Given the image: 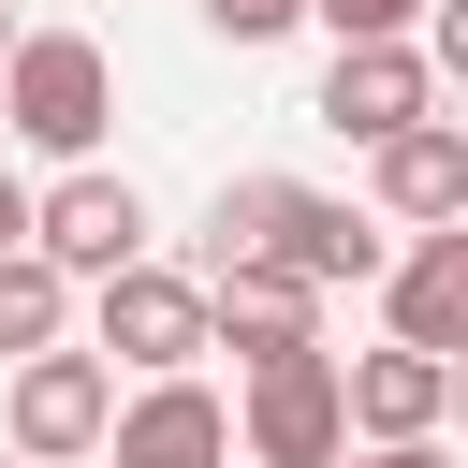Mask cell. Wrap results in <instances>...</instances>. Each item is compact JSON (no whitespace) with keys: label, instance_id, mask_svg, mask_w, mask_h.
I'll return each instance as SVG.
<instances>
[{"label":"cell","instance_id":"obj_11","mask_svg":"<svg viewBox=\"0 0 468 468\" xmlns=\"http://www.w3.org/2000/svg\"><path fill=\"white\" fill-rule=\"evenodd\" d=\"M439 410H453V366L439 351H351V439L366 453H395V439H439Z\"/></svg>","mask_w":468,"mask_h":468},{"label":"cell","instance_id":"obj_20","mask_svg":"<svg viewBox=\"0 0 468 468\" xmlns=\"http://www.w3.org/2000/svg\"><path fill=\"white\" fill-rule=\"evenodd\" d=\"M0 468H29V453H0Z\"/></svg>","mask_w":468,"mask_h":468},{"label":"cell","instance_id":"obj_18","mask_svg":"<svg viewBox=\"0 0 468 468\" xmlns=\"http://www.w3.org/2000/svg\"><path fill=\"white\" fill-rule=\"evenodd\" d=\"M0 249H29V190H15V161H0Z\"/></svg>","mask_w":468,"mask_h":468},{"label":"cell","instance_id":"obj_19","mask_svg":"<svg viewBox=\"0 0 468 468\" xmlns=\"http://www.w3.org/2000/svg\"><path fill=\"white\" fill-rule=\"evenodd\" d=\"M0 58H15V0H0Z\"/></svg>","mask_w":468,"mask_h":468},{"label":"cell","instance_id":"obj_15","mask_svg":"<svg viewBox=\"0 0 468 468\" xmlns=\"http://www.w3.org/2000/svg\"><path fill=\"white\" fill-rule=\"evenodd\" d=\"M292 15H307V0H205V29H219V44H278Z\"/></svg>","mask_w":468,"mask_h":468},{"label":"cell","instance_id":"obj_3","mask_svg":"<svg viewBox=\"0 0 468 468\" xmlns=\"http://www.w3.org/2000/svg\"><path fill=\"white\" fill-rule=\"evenodd\" d=\"M234 453H249V468H336V453H351V351H278V366H249Z\"/></svg>","mask_w":468,"mask_h":468},{"label":"cell","instance_id":"obj_13","mask_svg":"<svg viewBox=\"0 0 468 468\" xmlns=\"http://www.w3.org/2000/svg\"><path fill=\"white\" fill-rule=\"evenodd\" d=\"M29 351H73V278L44 249H0V366H29Z\"/></svg>","mask_w":468,"mask_h":468},{"label":"cell","instance_id":"obj_5","mask_svg":"<svg viewBox=\"0 0 468 468\" xmlns=\"http://www.w3.org/2000/svg\"><path fill=\"white\" fill-rule=\"evenodd\" d=\"M88 351H102V366H146V380H190V351H219V336H205V278L117 263V278L88 292Z\"/></svg>","mask_w":468,"mask_h":468},{"label":"cell","instance_id":"obj_9","mask_svg":"<svg viewBox=\"0 0 468 468\" xmlns=\"http://www.w3.org/2000/svg\"><path fill=\"white\" fill-rule=\"evenodd\" d=\"M380 307H395V351H439V366L468 380V219H453V234H424V249H395Z\"/></svg>","mask_w":468,"mask_h":468},{"label":"cell","instance_id":"obj_2","mask_svg":"<svg viewBox=\"0 0 468 468\" xmlns=\"http://www.w3.org/2000/svg\"><path fill=\"white\" fill-rule=\"evenodd\" d=\"M0 117H15L44 161H88L102 117H117V58H102L88 29H15V58H0Z\"/></svg>","mask_w":468,"mask_h":468},{"label":"cell","instance_id":"obj_17","mask_svg":"<svg viewBox=\"0 0 468 468\" xmlns=\"http://www.w3.org/2000/svg\"><path fill=\"white\" fill-rule=\"evenodd\" d=\"M336 468H453L439 439H395V453H336Z\"/></svg>","mask_w":468,"mask_h":468},{"label":"cell","instance_id":"obj_10","mask_svg":"<svg viewBox=\"0 0 468 468\" xmlns=\"http://www.w3.org/2000/svg\"><path fill=\"white\" fill-rule=\"evenodd\" d=\"M102 453H117V468H234V410H219L205 380H146Z\"/></svg>","mask_w":468,"mask_h":468},{"label":"cell","instance_id":"obj_4","mask_svg":"<svg viewBox=\"0 0 468 468\" xmlns=\"http://www.w3.org/2000/svg\"><path fill=\"white\" fill-rule=\"evenodd\" d=\"M102 439H117V366H102V351H29V366L0 380V453L73 468V453H102Z\"/></svg>","mask_w":468,"mask_h":468},{"label":"cell","instance_id":"obj_12","mask_svg":"<svg viewBox=\"0 0 468 468\" xmlns=\"http://www.w3.org/2000/svg\"><path fill=\"white\" fill-rule=\"evenodd\" d=\"M380 205L424 219V234H453V219H468V132H453V117L395 132V146H380Z\"/></svg>","mask_w":468,"mask_h":468},{"label":"cell","instance_id":"obj_16","mask_svg":"<svg viewBox=\"0 0 468 468\" xmlns=\"http://www.w3.org/2000/svg\"><path fill=\"white\" fill-rule=\"evenodd\" d=\"M424 58H439V73L468 88V0H439V15H424Z\"/></svg>","mask_w":468,"mask_h":468},{"label":"cell","instance_id":"obj_1","mask_svg":"<svg viewBox=\"0 0 468 468\" xmlns=\"http://www.w3.org/2000/svg\"><path fill=\"white\" fill-rule=\"evenodd\" d=\"M219 263H292L307 292L395 278L380 219H351L336 190H292V176H219V205H205V278H219Z\"/></svg>","mask_w":468,"mask_h":468},{"label":"cell","instance_id":"obj_6","mask_svg":"<svg viewBox=\"0 0 468 468\" xmlns=\"http://www.w3.org/2000/svg\"><path fill=\"white\" fill-rule=\"evenodd\" d=\"M29 249L58 263V278H117V263H146V190L132 176H102V161H73L58 190H29Z\"/></svg>","mask_w":468,"mask_h":468},{"label":"cell","instance_id":"obj_14","mask_svg":"<svg viewBox=\"0 0 468 468\" xmlns=\"http://www.w3.org/2000/svg\"><path fill=\"white\" fill-rule=\"evenodd\" d=\"M307 15H322L336 44H410V29L439 15V0H307Z\"/></svg>","mask_w":468,"mask_h":468},{"label":"cell","instance_id":"obj_8","mask_svg":"<svg viewBox=\"0 0 468 468\" xmlns=\"http://www.w3.org/2000/svg\"><path fill=\"white\" fill-rule=\"evenodd\" d=\"M205 336H219V351H249V366L322 351V292H307L292 263H219V278H205Z\"/></svg>","mask_w":468,"mask_h":468},{"label":"cell","instance_id":"obj_7","mask_svg":"<svg viewBox=\"0 0 468 468\" xmlns=\"http://www.w3.org/2000/svg\"><path fill=\"white\" fill-rule=\"evenodd\" d=\"M322 117H336L351 146H395V132H424V117H439V58H424V44H336Z\"/></svg>","mask_w":468,"mask_h":468}]
</instances>
